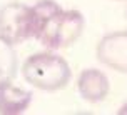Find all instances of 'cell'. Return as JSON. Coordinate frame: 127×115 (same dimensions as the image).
<instances>
[{
    "label": "cell",
    "mask_w": 127,
    "mask_h": 115,
    "mask_svg": "<svg viewBox=\"0 0 127 115\" xmlns=\"http://www.w3.org/2000/svg\"><path fill=\"white\" fill-rule=\"evenodd\" d=\"M32 102V92L13 85L12 80L0 83V114L19 115L24 114Z\"/></svg>",
    "instance_id": "8992f818"
},
{
    "label": "cell",
    "mask_w": 127,
    "mask_h": 115,
    "mask_svg": "<svg viewBox=\"0 0 127 115\" xmlns=\"http://www.w3.org/2000/svg\"><path fill=\"white\" fill-rule=\"evenodd\" d=\"M37 30L38 19L33 7L12 2L0 8V37L8 44L17 45L35 38Z\"/></svg>",
    "instance_id": "3957f363"
},
{
    "label": "cell",
    "mask_w": 127,
    "mask_h": 115,
    "mask_svg": "<svg viewBox=\"0 0 127 115\" xmlns=\"http://www.w3.org/2000/svg\"><path fill=\"white\" fill-rule=\"evenodd\" d=\"M17 67H19V60L13 45L0 37V83L13 80L17 73Z\"/></svg>",
    "instance_id": "52a82bcc"
},
{
    "label": "cell",
    "mask_w": 127,
    "mask_h": 115,
    "mask_svg": "<svg viewBox=\"0 0 127 115\" xmlns=\"http://www.w3.org/2000/svg\"><path fill=\"white\" fill-rule=\"evenodd\" d=\"M22 75L29 85L44 92H57L70 82V67L67 60L52 52L33 53L24 62Z\"/></svg>",
    "instance_id": "6da1fadb"
},
{
    "label": "cell",
    "mask_w": 127,
    "mask_h": 115,
    "mask_svg": "<svg viewBox=\"0 0 127 115\" xmlns=\"http://www.w3.org/2000/svg\"><path fill=\"white\" fill-rule=\"evenodd\" d=\"M97 60L105 67L127 73V30L110 32L97 44Z\"/></svg>",
    "instance_id": "277c9868"
},
{
    "label": "cell",
    "mask_w": 127,
    "mask_h": 115,
    "mask_svg": "<svg viewBox=\"0 0 127 115\" xmlns=\"http://www.w3.org/2000/svg\"><path fill=\"white\" fill-rule=\"evenodd\" d=\"M85 20L79 10H64L45 19L35 33L40 44L49 50H60L75 44L84 32Z\"/></svg>",
    "instance_id": "7a4b0ae2"
},
{
    "label": "cell",
    "mask_w": 127,
    "mask_h": 115,
    "mask_svg": "<svg viewBox=\"0 0 127 115\" xmlns=\"http://www.w3.org/2000/svg\"><path fill=\"white\" fill-rule=\"evenodd\" d=\"M119 115H127V102L121 107V110H119Z\"/></svg>",
    "instance_id": "ba28073f"
},
{
    "label": "cell",
    "mask_w": 127,
    "mask_h": 115,
    "mask_svg": "<svg viewBox=\"0 0 127 115\" xmlns=\"http://www.w3.org/2000/svg\"><path fill=\"white\" fill-rule=\"evenodd\" d=\"M77 92L85 102L99 103L109 95V78L99 69H84L77 78Z\"/></svg>",
    "instance_id": "5b68a950"
}]
</instances>
